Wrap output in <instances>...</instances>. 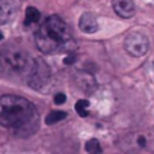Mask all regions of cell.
<instances>
[{"instance_id": "cell-17", "label": "cell", "mask_w": 154, "mask_h": 154, "mask_svg": "<svg viewBox=\"0 0 154 154\" xmlns=\"http://www.w3.org/2000/svg\"><path fill=\"white\" fill-rule=\"evenodd\" d=\"M2 39H3V35H2V33H0V41H2Z\"/></svg>"}, {"instance_id": "cell-5", "label": "cell", "mask_w": 154, "mask_h": 154, "mask_svg": "<svg viewBox=\"0 0 154 154\" xmlns=\"http://www.w3.org/2000/svg\"><path fill=\"white\" fill-rule=\"evenodd\" d=\"M124 48L125 51L133 57H142L149 50V41L148 38L140 32H130L124 39Z\"/></svg>"}, {"instance_id": "cell-7", "label": "cell", "mask_w": 154, "mask_h": 154, "mask_svg": "<svg viewBox=\"0 0 154 154\" xmlns=\"http://www.w3.org/2000/svg\"><path fill=\"white\" fill-rule=\"evenodd\" d=\"M74 80H75L77 88L86 94H92L97 89V80L94 74L89 71H79L74 75Z\"/></svg>"}, {"instance_id": "cell-13", "label": "cell", "mask_w": 154, "mask_h": 154, "mask_svg": "<svg viewBox=\"0 0 154 154\" xmlns=\"http://www.w3.org/2000/svg\"><path fill=\"white\" fill-rule=\"evenodd\" d=\"M88 107H89V101L88 100H85V98H82V100H79L75 103V112L79 113L80 116H88Z\"/></svg>"}, {"instance_id": "cell-9", "label": "cell", "mask_w": 154, "mask_h": 154, "mask_svg": "<svg viewBox=\"0 0 154 154\" xmlns=\"http://www.w3.org/2000/svg\"><path fill=\"white\" fill-rule=\"evenodd\" d=\"M79 27L85 33H95L98 30V20L92 12H83L79 18Z\"/></svg>"}, {"instance_id": "cell-14", "label": "cell", "mask_w": 154, "mask_h": 154, "mask_svg": "<svg viewBox=\"0 0 154 154\" xmlns=\"http://www.w3.org/2000/svg\"><path fill=\"white\" fill-rule=\"evenodd\" d=\"M66 101V97H65V94H56L54 95V104H63Z\"/></svg>"}, {"instance_id": "cell-16", "label": "cell", "mask_w": 154, "mask_h": 154, "mask_svg": "<svg viewBox=\"0 0 154 154\" xmlns=\"http://www.w3.org/2000/svg\"><path fill=\"white\" fill-rule=\"evenodd\" d=\"M137 143H139L140 146H145V137H142V136H140V137L137 139Z\"/></svg>"}, {"instance_id": "cell-6", "label": "cell", "mask_w": 154, "mask_h": 154, "mask_svg": "<svg viewBox=\"0 0 154 154\" xmlns=\"http://www.w3.org/2000/svg\"><path fill=\"white\" fill-rule=\"evenodd\" d=\"M20 9V0H0V24L12 21Z\"/></svg>"}, {"instance_id": "cell-2", "label": "cell", "mask_w": 154, "mask_h": 154, "mask_svg": "<svg viewBox=\"0 0 154 154\" xmlns=\"http://www.w3.org/2000/svg\"><path fill=\"white\" fill-rule=\"evenodd\" d=\"M35 42L39 51L45 54L69 53L75 50L71 29L59 15H50L44 20L35 35Z\"/></svg>"}, {"instance_id": "cell-12", "label": "cell", "mask_w": 154, "mask_h": 154, "mask_svg": "<svg viewBox=\"0 0 154 154\" xmlns=\"http://www.w3.org/2000/svg\"><path fill=\"white\" fill-rule=\"evenodd\" d=\"M85 149L89 154H101V145L97 139H89L85 145Z\"/></svg>"}, {"instance_id": "cell-1", "label": "cell", "mask_w": 154, "mask_h": 154, "mask_svg": "<svg viewBox=\"0 0 154 154\" xmlns=\"http://www.w3.org/2000/svg\"><path fill=\"white\" fill-rule=\"evenodd\" d=\"M0 125L18 134H30L38 127L36 107L20 95L0 97Z\"/></svg>"}, {"instance_id": "cell-11", "label": "cell", "mask_w": 154, "mask_h": 154, "mask_svg": "<svg viewBox=\"0 0 154 154\" xmlns=\"http://www.w3.org/2000/svg\"><path fill=\"white\" fill-rule=\"evenodd\" d=\"M65 118H66V112H62V110H51V112L45 116V124L53 125V124H56V122H59V121H62V119H65Z\"/></svg>"}, {"instance_id": "cell-10", "label": "cell", "mask_w": 154, "mask_h": 154, "mask_svg": "<svg viewBox=\"0 0 154 154\" xmlns=\"http://www.w3.org/2000/svg\"><path fill=\"white\" fill-rule=\"evenodd\" d=\"M41 20V12L33 8V6H29L26 9V17H24V24L26 26H32V24H36L38 21Z\"/></svg>"}, {"instance_id": "cell-8", "label": "cell", "mask_w": 154, "mask_h": 154, "mask_svg": "<svg viewBox=\"0 0 154 154\" xmlns=\"http://www.w3.org/2000/svg\"><path fill=\"white\" fill-rule=\"evenodd\" d=\"M112 8L121 18H130L134 14L133 0H112Z\"/></svg>"}, {"instance_id": "cell-15", "label": "cell", "mask_w": 154, "mask_h": 154, "mask_svg": "<svg viewBox=\"0 0 154 154\" xmlns=\"http://www.w3.org/2000/svg\"><path fill=\"white\" fill-rule=\"evenodd\" d=\"M75 57H77V56H75L74 53L69 54V56H66V57H65V65H71V63H74V62H75Z\"/></svg>"}, {"instance_id": "cell-4", "label": "cell", "mask_w": 154, "mask_h": 154, "mask_svg": "<svg viewBox=\"0 0 154 154\" xmlns=\"http://www.w3.org/2000/svg\"><path fill=\"white\" fill-rule=\"evenodd\" d=\"M50 75L51 74H50L48 65L41 59H33L29 69H27V72L24 74L26 82L29 83V86L33 88V89H38V91L44 89L48 85Z\"/></svg>"}, {"instance_id": "cell-3", "label": "cell", "mask_w": 154, "mask_h": 154, "mask_svg": "<svg viewBox=\"0 0 154 154\" xmlns=\"http://www.w3.org/2000/svg\"><path fill=\"white\" fill-rule=\"evenodd\" d=\"M32 60L29 53L21 47L8 45L0 51V69L8 74H26Z\"/></svg>"}]
</instances>
